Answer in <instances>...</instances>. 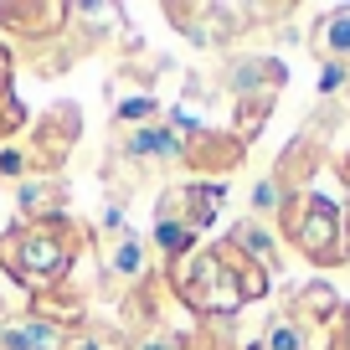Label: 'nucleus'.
<instances>
[{
	"label": "nucleus",
	"instance_id": "f257e3e1",
	"mask_svg": "<svg viewBox=\"0 0 350 350\" xmlns=\"http://www.w3.org/2000/svg\"><path fill=\"white\" fill-rule=\"evenodd\" d=\"M0 345L5 350H57L62 345V329L42 325V319H21V325H11L5 335H0Z\"/></svg>",
	"mask_w": 350,
	"mask_h": 350
},
{
	"label": "nucleus",
	"instance_id": "f03ea898",
	"mask_svg": "<svg viewBox=\"0 0 350 350\" xmlns=\"http://www.w3.org/2000/svg\"><path fill=\"white\" fill-rule=\"evenodd\" d=\"M175 150H180V139L170 129H139L134 134V154H175Z\"/></svg>",
	"mask_w": 350,
	"mask_h": 350
},
{
	"label": "nucleus",
	"instance_id": "7ed1b4c3",
	"mask_svg": "<svg viewBox=\"0 0 350 350\" xmlns=\"http://www.w3.org/2000/svg\"><path fill=\"white\" fill-rule=\"evenodd\" d=\"M262 350H304V340H299V329L288 325V319H273V325H268V340H262Z\"/></svg>",
	"mask_w": 350,
	"mask_h": 350
},
{
	"label": "nucleus",
	"instance_id": "20e7f679",
	"mask_svg": "<svg viewBox=\"0 0 350 350\" xmlns=\"http://www.w3.org/2000/svg\"><path fill=\"white\" fill-rule=\"evenodd\" d=\"M325 46L329 52H350V11H335L325 21Z\"/></svg>",
	"mask_w": 350,
	"mask_h": 350
},
{
	"label": "nucleus",
	"instance_id": "39448f33",
	"mask_svg": "<svg viewBox=\"0 0 350 350\" xmlns=\"http://www.w3.org/2000/svg\"><path fill=\"white\" fill-rule=\"evenodd\" d=\"M109 268H113V273H139V268H144L139 242H119V247H113V258H109Z\"/></svg>",
	"mask_w": 350,
	"mask_h": 350
},
{
	"label": "nucleus",
	"instance_id": "423d86ee",
	"mask_svg": "<svg viewBox=\"0 0 350 350\" xmlns=\"http://www.w3.org/2000/svg\"><path fill=\"white\" fill-rule=\"evenodd\" d=\"M242 242H247V247H252V252H262V258H273V242L262 237V232H258V227H242Z\"/></svg>",
	"mask_w": 350,
	"mask_h": 350
},
{
	"label": "nucleus",
	"instance_id": "0eeeda50",
	"mask_svg": "<svg viewBox=\"0 0 350 350\" xmlns=\"http://www.w3.org/2000/svg\"><path fill=\"white\" fill-rule=\"evenodd\" d=\"M119 113H124V119H150V113H154V103H150V98H129Z\"/></svg>",
	"mask_w": 350,
	"mask_h": 350
},
{
	"label": "nucleus",
	"instance_id": "6e6552de",
	"mask_svg": "<svg viewBox=\"0 0 350 350\" xmlns=\"http://www.w3.org/2000/svg\"><path fill=\"white\" fill-rule=\"evenodd\" d=\"M340 77H345V67H329V72L319 77V93H329V88H340Z\"/></svg>",
	"mask_w": 350,
	"mask_h": 350
},
{
	"label": "nucleus",
	"instance_id": "1a4fd4ad",
	"mask_svg": "<svg viewBox=\"0 0 350 350\" xmlns=\"http://www.w3.org/2000/svg\"><path fill=\"white\" fill-rule=\"evenodd\" d=\"M252 201H258V206H262V211H268V206H273V201H278V196H273V186H258V196H252Z\"/></svg>",
	"mask_w": 350,
	"mask_h": 350
},
{
	"label": "nucleus",
	"instance_id": "9d476101",
	"mask_svg": "<svg viewBox=\"0 0 350 350\" xmlns=\"http://www.w3.org/2000/svg\"><path fill=\"white\" fill-rule=\"evenodd\" d=\"M144 350H170V345H165V340H150V345H144Z\"/></svg>",
	"mask_w": 350,
	"mask_h": 350
},
{
	"label": "nucleus",
	"instance_id": "9b49d317",
	"mask_svg": "<svg viewBox=\"0 0 350 350\" xmlns=\"http://www.w3.org/2000/svg\"><path fill=\"white\" fill-rule=\"evenodd\" d=\"M77 350H103V345H77Z\"/></svg>",
	"mask_w": 350,
	"mask_h": 350
}]
</instances>
